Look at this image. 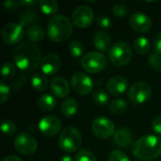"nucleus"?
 <instances>
[{
    "instance_id": "6",
    "label": "nucleus",
    "mask_w": 161,
    "mask_h": 161,
    "mask_svg": "<svg viewBox=\"0 0 161 161\" xmlns=\"http://www.w3.org/2000/svg\"><path fill=\"white\" fill-rule=\"evenodd\" d=\"M81 65L88 73L96 74L104 70L107 65V58L102 53L96 51L89 52L83 56Z\"/></svg>"
},
{
    "instance_id": "13",
    "label": "nucleus",
    "mask_w": 161,
    "mask_h": 161,
    "mask_svg": "<svg viewBox=\"0 0 161 161\" xmlns=\"http://www.w3.org/2000/svg\"><path fill=\"white\" fill-rule=\"evenodd\" d=\"M62 127L61 121L56 116H45L39 123L40 131L47 137H54L58 135Z\"/></svg>"
},
{
    "instance_id": "22",
    "label": "nucleus",
    "mask_w": 161,
    "mask_h": 161,
    "mask_svg": "<svg viewBox=\"0 0 161 161\" xmlns=\"http://www.w3.org/2000/svg\"><path fill=\"white\" fill-rule=\"evenodd\" d=\"M26 37L30 40V42H41L43 40L45 36V32L43 28L38 25H33L31 26H28L26 29Z\"/></svg>"
},
{
    "instance_id": "15",
    "label": "nucleus",
    "mask_w": 161,
    "mask_h": 161,
    "mask_svg": "<svg viewBox=\"0 0 161 161\" xmlns=\"http://www.w3.org/2000/svg\"><path fill=\"white\" fill-rule=\"evenodd\" d=\"M130 26L138 32H148L152 27V20L144 13L137 12L131 15L129 19Z\"/></svg>"
},
{
    "instance_id": "28",
    "label": "nucleus",
    "mask_w": 161,
    "mask_h": 161,
    "mask_svg": "<svg viewBox=\"0 0 161 161\" xmlns=\"http://www.w3.org/2000/svg\"><path fill=\"white\" fill-rule=\"evenodd\" d=\"M92 99L94 103L99 107L106 106L108 103V95L103 90H96L92 94Z\"/></svg>"
},
{
    "instance_id": "12",
    "label": "nucleus",
    "mask_w": 161,
    "mask_h": 161,
    "mask_svg": "<svg viewBox=\"0 0 161 161\" xmlns=\"http://www.w3.org/2000/svg\"><path fill=\"white\" fill-rule=\"evenodd\" d=\"M73 91L79 95H87L93 89L92 78L84 73H75L71 78Z\"/></svg>"
},
{
    "instance_id": "19",
    "label": "nucleus",
    "mask_w": 161,
    "mask_h": 161,
    "mask_svg": "<svg viewBox=\"0 0 161 161\" xmlns=\"http://www.w3.org/2000/svg\"><path fill=\"white\" fill-rule=\"evenodd\" d=\"M93 45L101 52H108L111 48V38L106 31H97L93 36Z\"/></svg>"
},
{
    "instance_id": "29",
    "label": "nucleus",
    "mask_w": 161,
    "mask_h": 161,
    "mask_svg": "<svg viewBox=\"0 0 161 161\" xmlns=\"http://www.w3.org/2000/svg\"><path fill=\"white\" fill-rule=\"evenodd\" d=\"M69 51L74 58H79L84 52V45L79 41H73L69 45Z\"/></svg>"
},
{
    "instance_id": "1",
    "label": "nucleus",
    "mask_w": 161,
    "mask_h": 161,
    "mask_svg": "<svg viewBox=\"0 0 161 161\" xmlns=\"http://www.w3.org/2000/svg\"><path fill=\"white\" fill-rule=\"evenodd\" d=\"M15 65L22 71L33 72L42 63V52L32 42H25L15 47L12 52Z\"/></svg>"
},
{
    "instance_id": "41",
    "label": "nucleus",
    "mask_w": 161,
    "mask_h": 161,
    "mask_svg": "<svg viewBox=\"0 0 161 161\" xmlns=\"http://www.w3.org/2000/svg\"><path fill=\"white\" fill-rule=\"evenodd\" d=\"M2 161H23L19 157H16V156H8V157H5Z\"/></svg>"
},
{
    "instance_id": "4",
    "label": "nucleus",
    "mask_w": 161,
    "mask_h": 161,
    "mask_svg": "<svg viewBox=\"0 0 161 161\" xmlns=\"http://www.w3.org/2000/svg\"><path fill=\"white\" fill-rule=\"evenodd\" d=\"M82 144L81 133L73 126L62 130L58 139V146L65 153H75Z\"/></svg>"
},
{
    "instance_id": "16",
    "label": "nucleus",
    "mask_w": 161,
    "mask_h": 161,
    "mask_svg": "<svg viewBox=\"0 0 161 161\" xmlns=\"http://www.w3.org/2000/svg\"><path fill=\"white\" fill-rule=\"evenodd\" d=\"M50 89L53 94L58 98H65L70 92V86L67 80L61 76H57L51 80Z\"/></svg>"
},
{
    "instance_id": "9",
    "label": "nucleus",
    "mask_w": 161,
    "mask_h": 161,
    "mask_svg": "<svg viewBox=\"0 0 161 161\" xmlns=\"http://www.w3.org/2000/svg\"><path fill=\"white\" fill-rule=\"evenodd\" d=\"M14 147L19 154L30 156L37 151L38 142L31 135L27 133H20L14 140Z\"/></svg>"
},
{
    "instance_id": "26",
    "label": "nucleus",
    "mask_w": 161,
    "mask_h": 161,
    "mask_svg": "<svg viewBox=\"0 0 161 161\" xmlns=\"http://www.w3.org/2000/svg\"><path fill=\"white\" fill-rule=\"evenodd\" d=\"M39 6L42 13L46 15H53L58 11V6L55 0H42L39 2Z\"/></svg>"
},
{
    "instance_id": "36",
    "label": "nucleus",
    "mask_w": 161,
    "mask_h": 161,
    "mask_svg": "<svg viewBox=\"0 0 161 161\" xmlns=\"http://www.w3.org/2000/svg\"><path fill=\"white\" fill-rule=\"evenodd\" d=\"M9 93H10V88L6 85L4 82L0 83V103L3 104L5 103L8 97H9Z\"/></svg>"
},
{
    "instance_id": "35",
    "label": "nucleus",
    "mask_w": 161,
    "mask_h": 161,
    "mask_svg": "<svg viewBox=\"0 0 161 161\" xmlns=\"http://www.w3.org/2000/svg\"><path fill=\"white\" fill-rule=\"evenodd\" d=\"M108 161H130L128 157L122 151L115 150L109 154Z\"/></svg>"
},
{
    "instance_id": "21",
    "label": "nucleus",
    "mask_w": 161,
    "mask_h": 161,
    "mask_svg": "<svg viewBox=\"0 0 161 161\" xmlns=\"http://www.w3.org/2000/svg\"><path fill=\"white\" fill-rule=\"evenodd\" d=\"M31 85L37 92H43L48 87V79L43 73H36L31 76Z\"/></svg>"
},
{
    "instance_id": "37",
    "label": "nucleus",
    "mask_w": 161,
    "mask_h": 161,
    "mask_svg": "<svg viewBox=\"0 0 161 161\" xmlns=\"http://www.w3.org/2000/svg\"><path fill=\"white\" fill-rule=\"evenodd\" d=\"M97 25L102 29H108L111 25V21L107 15H100L97 18Z\"/></svg>"
},
{
    "instance_id": "44",
    "label": "nucleus",
    "mask_w": 161,
    "mask_h": 161,
    "mask_svg": "<svg viewBox=\"0 0 161 161\" xmlns=\"http://www.w3.org/2000/svg\"><path fill=\"white\" fill-rule=\"evenodd\" d=\"M134 161H139V160H134Z\"/></svg>"
},
{
    "instance_id": "25",
    "label": "nucleus",
    "mask_w": 161,
    "mask_h": 161,
    "mask_svg": "<svg viewBox=\"0 0 161 161\" xmlns=\"http://www.w3.org/2000/svg\"><path fill=\"white\" fill-rule=\"evenodd\" d=\"M134 48H135V50H136V52L138 54L144 55V54L148 53L150 48H151L150 42L146 37L139 36L134 41Z\"/></svg>"
},
{
    "instance_id": "23",
    "label": "nucleus",
    "mask_w": 161,
    "mask_h": 161,
    "mask_svg": "<svg viewBox=\"0 0 161 161\" xmlns=\"http://www.w3.org/2000/svg\"><path fill=\"white\" fill-rule=\"evenodd\" d=\"M38 106L43 111H51L57 107V100L50 94H43L38 99Z\"/></svg>"
},
{
    "instance_id": "34",
    "label": "nucleus",
    "mask_w": 161,
    "mask_h": 161,
    "mask_svg": "<svg viewBox=\"0 0 161 161\" xmlns=\"http://www.w3.org/2000/svg\"><path fill=\"white\" fill-rule=\"evenodd\" d=\"M149 65L155 70H161V55L154 52L148 58Z\"/></svg>"
},
{
    "instance_id": "38",
    "label": "nucleus",
    "mask_w": 161,
    "mask_h": 161,
    "mask_svg": "<svg viewBox=\"0 0 161 161\" xmlns=\"http://www.w3.org/2000/svg\"><path fill=\"white\" fill-rule=\"evenodd\" d=\"M153 45H154V49L155 52L161 55V32L158 33L153 40Z\"/></svg>"
},
{
    "instance_id": "7",
    "label": "nucleus",
    "mask_w": 161,
    "mask_h": 161,
    "mask_svg": "<svg viewBox=\"0 0 161 161\" xmlns=\"http://www.w3.org/2000/svg\"><path fill=\"white\" fill-rule=\"evenodd\" d=\"M152 95V89L151 87L142 81H138L133 83L129 90L127 96L131 103L134 105H141L147 102Z\"/></svg>"
},
{
    "instance_id": "20",
    "label": "nucleus",
    "mask_w": 161,
    "mask_h": 161,
    "mask_svg": "<svg viewBox=\"0 0 161 161\" xmlns=\"http://www.w3.org/2000/svg\"><path fill=\"white\" fill-rule=\"evenodd\" d=\"M77 109H78V104L76 100L73 98L65 99L60 106V113L62 116L66 118L74 116L77 112Z\"/></svg>"
},
{
    "instance_id": "42",
    "label": "nucleus",
    "mask_w": 161,
    "mask_h": 161,
    "mask_svg": "<svg viewBox=\"0 0 161 161\" xmlns=\"http://www.w3.org/2000/svg\"><path fill=\"white\" fill-rule=\"evenodd\" d=\"M22 6H25V7H32L34 5L37 4L36 1H32V0H28V1H21Z\"/></svg>"
},
{
    "instance_id": "33",
    "label": "nucleus",
    "mask_w": 161,
    "mask_h": 161,
    "mask_svg": "<svg viewBox=\"0 0 161 161\" xmlns=\"http://www.w3.org/2000/svg\"><path fill=\"white\" fill-rule=\"evenodd\" d=\"M112 12L116 17H125L126 15H128L129 13V8L126 5L124 4H117L113 7L112 8Z\"/></svg>"
},
{
    "instance_id": "10",
    "label": "nucleus",
    "mask_w": 161,
    "mask_h": 161,
    "mask_svg": "<svg viewBox=\"0 0 161 161\" xmlns=\"http://www.w3.org/2000/svg\"><path fill=\"white\" fill-rule=\"evenodd\" d=\"M72 20L75 26L79 28H87L92 25L94 20L92 9L88 6H78L72 14Z\"/></svg>"
},
{
    "instance_id": "2",
    "label": "nucleus",
    "mask_w": 161,
    "mask_h": 161,
    "mask_svg": "<svg viewBox=\"0 0 161 161\" xmlns=\"http://www.w3.org/2000/svg\"><path fill=\"white\" fill-rule=\"evenodd\" d=\"M133 155L142 160H152L161 155V139L155 135H146L132 144Z\"/></svg>"
},
{
    "instance_id": "3",
    "label": "nucleus",
    "mask_w": 161,
    "mask_h": 161,
    "mask_svg": "<svg viewBox=\"0 0 161 161\" xmlns=\"http://www.w3.org/2000/svg\"><path fill=\"white\" fill-rule=\"evenodd\" d=\"M73 25L70 20L63 15L53 16L47 25V36L55 42L66 41L72 34Z\"/></svg>"
},
{
    "instance_id": "17",
    "label": "nucleus",
    "mask_w": 161,
    "mask_h": 161,
    "mask_svg": "<svg viewBox=\"0 0 161 161\" xmlns=\"http://www.w3.org/2000/svg\"><path fill=\"white\" fill-rule=\"evenodd\" d=\"M128 87V81L125 77L122 75H117L110 78L107 83V91L113 94L119 95L124 93Z\"/></svg>"
},
{
    "instance_id": "40",
    "label": "nucleus",
    "mask_w": 161,
    "mask_h": 161,
    "mask_svg": "<svg viewBox=\"0 0 161 161\" xmlns=\"http://www.w3.org/2000/svg\"><path fill=\"white\" fill-rule=\"evenodd\" d=\"M4 6L8 10H16L22 6V4L21 1H6L4 3Z\"/></svg>"
},
{
    "instance_id": "5",
    "label": "nucleus",
    "mask_w": 161,
    "mask_h": 161,
    "mask_svg": "<svg viewBox=\"0 0 161 161\" xmlns=\"http://www.w3.org/2000/svg\"><path fill=\"white\" fill-rule=\"evenodd\" d=\"M133 58V51L125 42H115L108 51V58L114 66L122 67L127 65Z\"/></svg>"
},
{
    "instance_id": "24",
    "label": "nucleus",
    "mask_w": 161,
    "mask_h": 161,
    "mask_svg": "<svg viewBox=\"0 0 161 161\" xmlns=\"http://www.w3.org/2000/svg\"><path fill=\"white\" fill-rule=\"evenodd\" d=\"M40 20L39 14L34 10H25L22 12L19 16V23L22 26L33 25L34 23Z\"/></svg>"
},
{
    "instance_id": "43",
    "label": "nucleus",
    "mask_w": 161,
    "mask_h": 161,
    "mask_svg": "<svg viewBox=\"0 0 161 161\" xmlns=\"http://www.w3.org/2000/svg\"><path fill=\"white\" fill-rule=\"evenodd\" d=\"M59 161H74L73 160V158H71V157H69V156H64V157H62Z\"/></svg>"
},
{
    "instance_id": "31",
    "label": "nucleus",
    "mask_w": 161,
    "mask_h": 161,
    "mask_svg": "<svg viewBox=\"0 0 161 161\" xmlns=\"http://www.w3.org/2000/svg\"><path fill=\"white\" fill-rule=\"evenodd\" d=\"M75 161H97L95 156L87 149H82L77 152L75 156Z\"/></svg>"
},
{
    "instance_id": "14",
    "label": "nucleus",
    "mask_w": 161,
    "mask_h": 161,
    "mask_svg": "<svg viewBox=\"0 0 161 161\" xmlns=\"http://www.w3.org/2000/svg\"><path fill=\"white\" fill-rule=\"evenodd\" d=\"M60 66H61L60 58L55 53H49L45 55L41 63L42 71L46 75H56L60 69Z\"/></svg>"
},
{
    "instance_id": "8",
    "label": "nucleus",
    "mask_w": 161,
    "mask_h": 161,
    "mask_svg": "<svg viewBox=\"0 0 161 161\" xmlns=\"http://www.w3.org/2000/svg\"><path fill=\"white\" fill-rule=\"evenodd\" d=\"M93 134L99 139H108L115 134V125L113 122L106 117H98L92 124Z\"/></svg>"
},
{
    "instance_id": "32",
    "label": "nucleus",
    "mask_w": 161,
    "mask_h": 161,
    "mask_svg": "<svg viewBox=\"0 0 161 161\" xmlns=\"http://www.w3.org/2000/svg\"><path fill=\"white\" fill-rule=\"evenodd\" d=\"M1 129L4 134H6L8 136H11L16 131V125L10 120H4L1 125Z\"/></svg>"
},
{
    "instance_id": "11",
    "label": "nucleus",
    "mask_w": 161,
    "mask_h": 161,
    "mask_svg": "<svg viewBox=\"0 0 161 161\" xmlns=\"http://www.w3.org/2000/svg\"><path fill=\"white\" fill-rule=\"evenodd\" d=\"M24 34V26L17 23H8L2 29V39L8 45H14L20 42Z\"/></svg>"
},
{
    "instance_id": "27",
    "label": "nucleus",
    "mask_w": 161,
    "mask_h": 161,
    "mask_svg": "<svg viewBox=\"0 0 161 161\" xmlns=\"http://www.w3.org/2000/svg\"><path fill=\"white\" fill-rule=\"evenodd\" d=\"M127 108H128L127 103L124 99H121V98L114 99L109 105V110L114 115H120V114L125 113Z\"/></svg>"
},
{
    "instance_id": "30",
    "label": "nucleus",
    "mask_w": 161,
    "mask_h": 161,
    "mask_svg": "<svg viewBox=\"0 0 161 161\" xmlns=\"http://www.w3.org/2000/svg\"><path fill=\"white\" fill-rule=\"evenodd\" d=\"M1 74H2V77L3 78H5V79H11L15 75V74H16L15 65L13 63L9 62V61L5 62V64L2 67Z\"/></svg>"
},
{
    "instance_id": "39",
    "label": "nucleus",
    "mask_w": 161,
    "mask_h": 161,
    "mask_svg": "<svg viewBox=\"0 0 161 161\" xmlns=\"http://www.w3.org/2000/svg\"><path fill=\"white\" fill-rule=\"evenodd\" d=\"M152 129L156 134L161 135V115L154 119L152 123Z\"/></svg>"
},
{
    "instance_id": "18",
    "label": "nucleus",
    "mask_w": 161,
    "mask_h": 161,
    "mask_svg": "<svg viewBox=\"0 0 161 161\" xmlns=\"http://www.w3.org/2000/svg\"><path fill=\"white\" fill-rule=\"evenodd\" d=\"M113 142L120 148H127L133 144V135L129 129L125 127L120 128L113 136Z\"/></svg>"
}]
</instances>
